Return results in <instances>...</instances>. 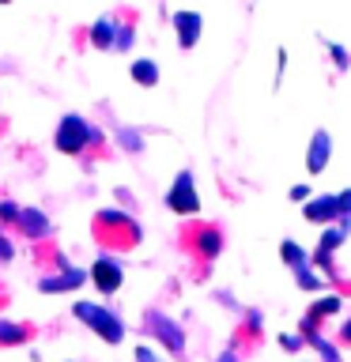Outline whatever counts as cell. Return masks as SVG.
Wrapping results in <instances>:
<instances>
[{"label":"cell","instance_id":"1","mask_svg":"<svg viewBox=\"0 0 351 362\" xmlns=\"http://www.w3.org/2000/svg\"><path fill=\"white\" fill-rule=\"evenodd\" d=\"M91 234H95L98 245L121 249V253H129V249L140 245V226H136V219L125 211H113V208H102L95 219H91Z\"/></svg>","mask_w":351,"mask_h":362},{"label":"cell","instance_id":"2","mask_svg":"<svg viewBox=\"0 0 351 362\" xmlns=\"http://www.w3.org/2000/svg\"><path fill=\"white\" fill-rule=\"evenodd\" d=\"M181 249L192 253L197 260H215V257H219V249H223L219 226H212V223H189L185 230H181Z\"/></svg>","mask_w":351,"mask_h":362},{"label":"cell","instance_id":"3","mask_svg":"<svg viewBox=\"0 0 351 362\" xmlns=\"http://www.w3.org/2000/svg\"><path fill=\"white\" fill-rule=\"evenodd\" d=\"M72 313H76L84 325H91V332H98L106 344H121V339H125V325H121L117 313L102 310V305H87V302H76Z\"/></svg>","mask_w":351,"mask_h":362},{"label":"cell","instance_id":"4","mask_svg":"<svg viewBox=\"0 0 351 362\" xmlns=\"http://www.w3.org/2000/svg\"><path fill=\"white\" fill-rule=\"evenodd\" d=\"M95 140H98V132L91 129L84 117H76V113H68V117L57 124V136H53L57 151H64V155H79L87 144H95Z\"/></svg>","mask_w":351,"mask_h":362},{"label":"cell","instance_id":"5","mask_svg":"<svg viewBox=\"0 0 351 362\" xmlns=\"http://www.w3.org/2000/svg\"><path fill=\"white\" fill-rule=\"evenodd\" d=\"M144 328H147L155 339H163L170 355H185V332H181V328L170 321L163 310H147V313H144Z\"/></svg>","mask_w":351,"mask_h":362},{"label":"cell","instance_id":"6","mask_svg":"<svg viewBox=\"0 0 351 362\" xmlns=\"http://www.w3.org/2000/svg\"><path fill=\"white\" fill-rule=\"evenodd\" d=\"M166 208L178 211V215L200 211V200H197V189H192V174H189V170H185V174H178V181L170 185V192H166Z\"/></svg>","mask_w":351,"mask_h":362},{"label":"cell","instance_id":"7","mask_svg":"<svg viewBox=\"0 0 351 362\" xmlns=\"http://www.w3.org/2000/svg\"><path fill=\"white\" fill-rule=\"evenodd\" d=\"M121 279H125V272L117 260H110V257H98L95 264H91V283L102 291V294H113L121 287Z\"/></svg>","mask_w":351,"mask_h":362},{"label":"cell","instance_id":"8","mask_svg":"<svg viewBox=\"0 0 351 362\" xmlns=\"http://www.w3.org/2000/svg\"><path fill=\"white\" fill-rule=\"evenodd\" d=\"M333 313H340V298H336V294H328V298L310 305V313H306V321H302V339H306V344L321 336L317 328H321V321H325V317H333Z\"/></svg>","mask_w":351,"mask_h":362},{"label":"cell","instance_id":"9","mask_svg":"<svg viewBox=\"0 0 351 362\" xmlns=\"http://www.w3.org/2000/svg\"><path fill=\"white\" fill-rule=\"evenodd\" d=\"M200 27H204V19L197 16V11H178V16H174V30H178V45H181V49H192V45H197Z\"/></svg>","mask_w":351,"mask_h":362},{"label":"cell","instance_id":"10","mask_svg":"<svg viewBox=\"0 0 351 362\" xmlns=\"http://www.w3.org/2000/svg\"><path fill=\"white\" fill-rule=\"evenodd\" d=\"M328 155H333V136H328L325 129H317L313 140H310V155H306L310 174H321V170L328 166Z\"/></svg>","mask_w":351,"mask_h":362},{"label":"cell","instance_id":"11","mask_svg":"<svg viewBox=\"0 0 351 362\" xmlns=\"http://www.w3.org/2000/svg\"><path fill=\"white\" fill-rule=\"evenodd\" d=\"M16 226L30 238V242H38V238L50 234V219H45L38 208H19V223H16Z\"/></svg>","mask_w":351,"mask_h":362},{"label":"cell","instance_id":"12","mask_svg":"<svg viewBox=\"0 0 351 362\" xmlns=\"http://www.w3.org/2000/svg\"><path fill=\"white\" fill-rule=\"evenodd\" d=\"M306 219H310V223H333V219H340V204H336L333 192L306 204Z\"/></svg>","mask_w":351,"mask_h":362},{"label":"cell","instance_id":"13","mask_svg":"<svg viewBox=\"0 0 351 362\" xmlns=\"http://www.w3.org/2000/svg\"><path fill=\"white\" fill-rule=\"evenodd\" d=\"M79 283H87V272H79V268H68L64 276H45L38 287L45 291V294H57V291H76Z\"/></svg>","mask_w":351,"mask_h":362},{"label":"cell","instance_id":"14","mask_svg":"<svg viewBox=\"0 0 351 362\" xmlns=\"http://www.w3.org/2000/svg\"><path fill=\"white\" fill-rule=\"evenodd\" d=\"M34 336L30 325H11V321H0V344L11 347V344H27V339Z\"/></svg>","mask_w":351,"mask_h":362},{"label":"cell","instance_id":"15","mask_svg":"<svg viewBox=\"0 0 351 362\" xmlns=\"http://www.w3.org/2000/svg\"><path fill=\"white\" fill-rule=\"evenodd\" d=\"M113 38H117V30H113L110 19H98L91 27V45H98V49H113Z\"/></svg>","mask_w":351,"mask_h":362},{"label":"cell","instance_id":"16","mask_svg":"<svg viewBox=\"0 0 351 362\" xmlns=\"http://www.w3.org/2000/svg\"><path fill=\"white\" fill-rule=\"evenodd\" d=\"M132 79L140 87H155L159 83V64L155 61H132Z\"/></svg>","mask_w":351,"mask_h":362},{"label":"cell","instance_id":"17","mask_svg":"<svg viewBox=\"0 0 351 362\" xmlns=\"http://www.w3.org/2000/svg\"><path fill=\"white\" fill-rule=\"evenodd\" d=\"M280 257L287 260V264H291L294 272H299V268H306V253H302V249L294 245V242H283V245H280Z\"/></svg>","mask_w":351,"mask_h":362},{"label":"cell","instance_id":"18","mask_svg":"<svg viewBox=\"0 0 351 362\" xmlns=\"http://www.w3.org/2000/svg\"><path fill=\"white\" fill-rule=\"evenodd\" d=\"M310 344H313L317 351H321V358H325V362H340V351H336L333 344H328V339H321V336H317V339H310Z\"/></svg>","mask_w":351,"mask_h":362},{"label":"cell","instance_id":"19","mask_svg":"<svg viewBox=\"0 0 351 362\" xmlns=\"http://www.w3.org/2000/svg\"><path fill=\"white\" fill-rule=\"evenodd\" d=\"M294 283H299V287H306V291H317V287H321V279L310 276V268H299V272H294Z\"/></svg>","mask_w":351,"mask_h":362},{"label":"cell","instance_id":"20","mask_svg":"<svg viewBox=\"0 0 351 362\" xmlns=\"http://www.w3.org/2000/svg\"><path fill=\"white\" fill-rule=\"evenodd\" d=\"M0 223H19V208L11 200H0Z\"/></svg>","mask_w":351,"mask_h":362},{"label":"cell","instance_id":"21","mask_svg":"<svg viewBox=\"0 0 351 362\" xmlns=\"http://www.w3.org/2000/svg\"><path fill=\"white\" fill-rule=\"evenodd\" d=\"M336 204H340V219H351V189H347V192H340Z\"/></svg>","mask_w":351,"mask_h":362},{"label":"cell","instance_id":"22","mask_svg":"<svg viewBox=\"0 0 351 362\" xmlns=\"http://www.w3.org/2000/svg\"><path fill=\"white\" fill-rule=\"evenodd\" d=\"M117 140H121L125 147H129V151H140V136H136V132H129V129H125V132L117 136Z\"/></svg>","mask_w":351,"mask_h":362},{"label":"cell","instance_id":"23","mask_svg":"<svg viewBox=\"0 0 351 362\" xmlns=\"http://www.w3.org/2000/svg\"><path fill=\"white\" fill-rule=\"evenodd\" d=\"M328 49H333V57H336V68H347V64H351V57L340 49V45H328Z\"/></svg>","mask_w":351,"mask_h":362},{"label":"cell","instance_id":"24","mask_svg":"<svg viewBox=\"0 0 351 362\" xmlns=\"http://www.w3.org/2000/svg\"><path fill=\"white\" fill-rule=\"evenodd\" d=\"M11 253H16V249H11V242L0 234V260H11Z\"/></svg>","mask_w":351,"mask_h":362},{"label":"cell","instance_id":"25","mask_svg":"<svg viewBox=\"0 0 351 362\" xmlns=\"http://www.w3.org/2000/svg\"><path fill=\"white\" fill-rule=\"evenodd\" d=\"M306 197H310V189H306V185H294L291 189V200H306Z\"/></svg>","mask_w":351,"mask_h":362},{"label":"cell","instance_id":"26","mask_svg":"<svg viewBox=\"0 0 351 362\" xmlns=\"http://www.w3.org/2000/svg\"><path fill=\"white\" fill-rule=\"evenodd\" d=\"M136 358H140V362H159V358H155L147 347H136Z\"/></svg>","mask_w":351,"mask_h":362},{"label":"cell","instance_id":"27","mask_svg":"<svg viewBox=\"0 0 351 362\" xmlns=\"http://www.w3.org/2000/svg\"><path fill=\"white\" fill-rule=\"evenodd\" d=\"M280 344H283V347H287V351H294V347H299V344H302V339H299V336H283V339H280Z\"/></svg>","mask_w":351,"mask_h":362},{"label":"cell","instance_id":"28","mask_svg":"<svg viewBox=\"0 0 351 362\" xmlns=\"http://www.w3.org/2000/svg\"><path fill=\"white\" fill-rule=\"evenodd\" d=\"M340 339H344V344H351V321L344 325V332H340Z\"/></svg>","mask_w":351,"mask_h":362},{"label":"cell","instance_id":"29","mask_svg":"<svg viewBox=\"0 0 351 362\" xmlns=\"http://www.w3.org/2000/svg\"><path fill=\"white\" fill-rule=\"evenodd\" d=\"M219 362H238V358H234V351H223V355H219Z\"/></svg>","mask_w":351,"mask_h":362}]
</instances>
